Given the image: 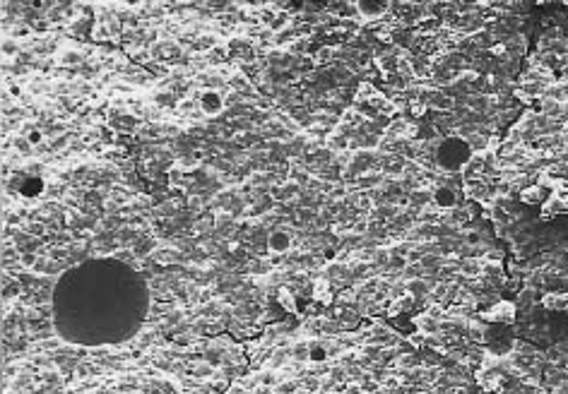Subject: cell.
Listing matches in <instances>:
<instances>
[{"label":"cell","mask_w":568,"mask_h":394,"mask_svg":"<svg viewBox=\"0 0 568 394\" xmlns=\"http://www.w3.org/2000/svg\"><path fill=\"white\" fill-rule=\"evenodd\" d=\"M484 320L489 322H501V324H511L515 320V305L511 300H498L496 305L484 313Z\"/></svg>","instance_id":"obj_1"},{"label":"cell","mask_w":568,"mask_h":394,"mask_svg":"<svg viewBox=\"0 0 568 394\" xmlns=\"http://www.w3.org/2000/svg\"><path fill=\"white\" fill-rule=\"evenodd\" d=\"M197 108L202 111L205 116H217L224 108V99L219 92H202L197 96Z\"/></svg>","instance_id":"obj_2"},{"label":"cell","mask_w":568,"mask_h":394,"mask_svg":"<svg viewBox=\"0 0 568 394\" xmlns=\"http://www.w3.org/2000/svg\"><path fill=\"white\" fill-rule=\"evenodd\" d=\"M268 248H270V252H277V255L289 252V248H292V233H289V231H272L268 238Z\"/></svg>","instance_id":"obj_3"},{"label":"cell","mask_w":568,"mask_h":394,"mask_svg":"<svg viewBox=\"0 0 568 394\" xmlns=\"http://www.w3.org/2000/svg\"><path fill=\"white\" fill-rule=\"evenodd\" d=\"M313 300L323 303V305H330L332 300H335V293H332L330 281H325V279H318L316 284H313Z\"/></svg>","instance_id":"obj_4"},{"label":"cell","mask_w":568,"mask_h":394,"mask_svg":"<svg viewBox=\"0 0 568 394\" xmlns=\"http://www.w3.org/2000/svg\"><path fill=\"white\" fill-rule=\"evenodd\" d=\"M46 190V185H44V181H41L39 176H27L22 181V185H19V192H22L24 197H36V195H41Z\"/></svg>","instance_id":"obj_5"},{"label":"cell","mask_w":568,"mask_h":394,"mask_svg":"<svg viewBox=\"0 0 568 394\" xmlns=\"http://www.w3.org/2000/svg\"><path fill=\"white\" fill-rule=\"evenodd\" d=\"M479 385L486 389V392H501L503 389V375L496 370H489V373H481L479 375Z\"/></svg>","instance_id":"obj_6"},{"label":"cell","mask_w":568,"mask_h":394,"mask_svg":"<svg viewBox=\"0 0 568 394\" xmlns=\"http://www.w3.org/2000/svg\"><path fill=\"white\" fill-rule=\"evenodd\" d=\"M546 310H556V313H566L568 310V293H546L542 298Z\"/></svg>","instance_id":"obj_7"},{"label":"cell","mask_w":568,"mask_h":394,"mask_svg":"<svg viewBox=\"0 0 568 394\" xmlns=\"http://www.w3.org/2000/svg\"><path fill=\"white\" fill-rule=\"evenodd\" d=\"M414 324H417V330L421 332V334H434V332L438 330V322H436V317H434V315H429V313L419 315L417 320H414Z\"/></svg>","instance_id":"obj_8"},{"label":"cell","mask_w":568,"mask_h":394,"mask_svg":"<svg viewBox=\"0 0 568 394\" xmlns=\"http://www.w3.org/2000/svg\"><path fill=\"white\" fill-rule=\"evenodd\" d=\"M520 197H522V202H525V205H542V202H544V195H542V188H539V185L525 188Z\"/></svg>","instance_id":"obj_9"},{"label":"cell","mask_w":568,"mask_h":394,"mask_svg":"<svg viewBox=\"0 0 568 394\" xmlns=\"http://www.w3.org/2000/svg\"><path fill=\"white\" fill-rule=\"evenodd\" d=\"M277 300H279V305L284 310H289V313H296V298H294V293L289 289H279L277 291Z\"/></svg>","instance_id":"obj_10"},{"label":"cell","mask_w":568,"mask_h":394,"mask_svg":"<svg viewBox=\"0 0 568 394\" xmlns=\"http://www.w3.org/2000/svg\"><path fill=\"white\" fill-rule=\"evenodd\" d=\"M434 197H436V205H441V207H453L455 205V192L448 190V188H438Z\"/></svg>","instance_id":"obj_11"},{"label":"cell","mask_w":568,"mask_h":394,"mask_svg":"<svg viewBox=\"0 0 568 394\" xmlns=\"http://www.w3.org/2000/svg\"><path fill=\"white\" fill-rule=\"evenodd\" d=\"M359 10H361V15H366V17H378L383 10H386V5L383 3H359Z\"/></svg>","instance_id":"obj_12"},{"label":"cell","mask_w":568,"mask_h":394,"mask_svg":"<svg viewBox=\"0 0 568 394\" xmlns=\"http://www.w3.org/2000/svg\"><path fill=\"white\" fill-rule=\"evenodd\" d=\"M308 358H311V361H325V358H328V348H325L323 344H311Z\"/></svg>","instance_id":"obj_13"},{"label":"cell","mask_w":568,"mask_h":394,"mask_svg":"<svg viewBox=\"0 0 568 394\" xmlns=\"http://www.w3.org/2000/svg\"><path fill=\"white\" fill-rule=\"evenodd\" d=\"M458 144H460V142H458V140H448V142L443 144V149H441V154H445V151H448V147H458ZM450 157L455 159V164H460V161H462V157H458V151H455V149H450Z\"/></svg>","instance_id":"obj_14"},{"label":"cell","mask_w":568,"mask_h":394,"mask_svg":"<svg viewBox=\"0 0 568 394\" xmlns=\"http://www.w3.org/2000/svg\"><path fill=\"white\" fill-rule=\"evenodd\" d=\"M410 111H412V116L421 118V116L426 113V103H424V101H412V103H410Z\"/></svg>","instance_id":"obj_15"},{"label":"cell","mask_w":568,"mask_h":394,"mask_svg":"<svg viewBox=\"0 0 568 394\" xmlns=\"http://www.w3.org/2000/svg\"><path fill=\"white\" fill-rule=\"evenodd\" d=\"M41 137H44V135H41L39 130H36V127H34V130H29V133L24 135V140H27V144H39V142H41Z\"/></svg>","instance_id":"obj_16"},{"label":"cell","mask_w":568,"mask_h":394,"mask_svg":"<svg viewBox=\"0 0 568 394\" xmlns=\"http://www.w3.org/2000/svg\"><path fill=\"white\" fill-rule=\"evenodd\" d=\"M178 55V51H176V46H161V58H176Z\"/></svg>","instance_id":"obj_17"}]
</instances>
